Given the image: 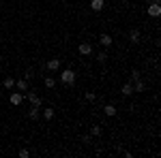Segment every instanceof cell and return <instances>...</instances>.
<instances>
[{
	"mask_svg": "<svg viewBox=\"0 0 161 158\" xmlns=\"http://www.w3.org/2000/svg\"><path fill=\"white\" fill-rule=\"evenodd\" d=\"M75 79H77V75H75L73 69H64V71H62L60 81H62L64 85H73V84H75Z\"/></svg>",
	"mask_w": 161,
	"mask_h": 158,
	"instance_id": "1",
	"label": "cell"
},
{
	"mask_svg": "<svg viewBox=\"0 0 161 158\" xmlns=\"http://www.w3.org/2000/svg\"><path fill=\"white\" fill-rule=\"evenodd\" d=\"M26 98L30 100V105H32V107H41V103H43L41 96H37L35 92H26Z\"/></svg>",
	"mask_w": 161,
	"mask_h": 158,
	"instance_id": "2",
	"label": "cell"
},
{
	"mask_svg": "<svg viewBox=\"0 0 161 158\" xmlns=\"http://www.w3.org/2000/svg\"><path fill=\"white\" fill-rule=\"evenodd\" d=\"M77 51H80V56H90V54H92V45H90V43H80Z\"/></svg>",
	"mask_w": 161,
	"mask_h": 158,
	"instance_id": "3",
	"label": "cell"
},
{
	"mask_svg": "<svg viewBox=\"0 0 161 158\" xmlns=\"http://www.w3.org/2000/svg\"><path fill=\"white\" fill-rule=\"evenodd\" d=\"M9 100H11V105H15V107H17V105H22L24 94H22V92H11V98H9Z\"/></svg>",
	"mask_w": 161,
	"mask_h": 158,
	"instance_id": "4",
	"label": "cell"
},
{
	"mask_svg": "<svg viewBox=\"0 0 161 158\" xmlns=\"http://www.w3.org/2000/svg\"><path fill=\"white\" fill-rule=\"evenodd\" d=\"M90 9L95 13H99V11L105 9V2H103V0H90Z\"/></svg>",
	"mask_w": 161,
	"mask_h": 158,
	"instance_id": "5",
	"label": "cell"
},
{
	"mask_svg": "<svg viewBox=\"0 0 161 158\" xmlns=\"http://www.w3.org/2000/svg\"><path fill=\"white\" fill-rule=\"evenodd\" d=\"M45 66H47V71L54 73V71H58V69H60V60H58V58H52V60H47Z\"/></svg>",
	"mask_w": 161,
	"mask_h": 158,
	"instance_id": "6",
	"label": "cell"
},
{
	"mask_svg": "<svg viewBox=\"0 0 161 158\" xmlns=\"http://www.w3.org/2000/svg\"><path fill=\"white\" fill-rule=\"evenodd\" d=\"M131 85H133V92H144V90H146V81H142V77L136 79Z\"/></svg>",
	"mask_w": 161,
	"mask_h": 158,
	"instance_id": "7",
	"label": "cell"
},
{
	"mask_svg": "<svg viewBox=\"0 0 161 158\" xmlns=\"http://www.w3.org/2000/svg\"><path fill=\"white\" fill-rule=\"evenodd\" d=\"M148 15L150 17H159L161 15V4H148Z\"/></svg>",
	"mask_w": 161,
	"mask_h": 158,
	"instance_id": "8",
	"label": "cell"
},
{
	"mask_svg": "<svg viewBox=\"0 0 161 158\" xmlns=\"http://www.w3.org/2000/svg\"><path fill=\"white\" fill-rule=\"evenodd\" d=\"M99 43L103 45V47H110L112 43H114V38H112L110 34H101V37H99Z\"/></svg>",
	"mask_w": 161,
	"mask_h": 158,
	"instance_id": "9",
	"label": "cell"
},
{
	"mask_svg": "<svg viewBox=\"0 0 161 158\" xmlns=\"http://www.w3.org/2000/svg\"><path fill=\"white\" fill-rule=\"evenodd\" d=\"M15 88H17L19 92H28V79H19V81H15Z\"/></svg>",
	"mask_w": 161,
	"mask_h": 158,
	"instance_id": "10",
	"label": "cell"
},
{
	"mask_svg": "<svg viewBox=\"0 0 161 158\" xmlns=\"http://www.w3.org/2000/svg\"><path fill=\"white\" fill-rule=\"evenodd\" d=\"M116 107H114V105H105V107H103V113H105V115H108V118H112V115H116Z\"/></svg>",
	"mask_w": 161,
	"mask_h": 158,
	"instance_id": "11",
	"label": "cell"
},
{
	"mask_svg": "<svg viewBox=\"0 0 161 158\" xmlns=\"http://www.w3.org/2000/svg\"><path fill=\"white\" fill-rule=\"evenodd\" d=\"M120 92H123V96H131V94H133V85H131V81H129V84H125Z\"/></svg>",
	"mask_w": 161,
	"mask_h": 158,
	"instance_id": "12",
	"label": "cell"
},
{
	"mask_svg": "<svg viewBox=\"0 0 161 158\" xmlns=\"http://www.w3.org/2000/svg\"><path fill=\"white\" fill-rule=\"evenodd\" d=\"M129 41H131V43H140V30L133 28V30L129 32Z\"/></svg>",
	"mask_w": 161,
	"mask_h": 158,
	"instance_id": "13",
	"label": "cell"
},
{
	"mask_svg": "<svg viewBox=\"0 0 161 158\" xmlns=\"http://www.w3.org/2000/svg\"><path fill=\"white\" fill-rule=\"evenodd\" d=\"M2 84H4L7 90H13V88H15V79H13V77H4V81H2Z\"/></svg>",
	"mask_w": 161,
	"mask_h": 158,
	"instance_id": "14",
	"label": "cell"
},
{
	"mask_svg": "<svg viewBox=\"0 0 161 158\" xmlns=\"http://www.w3.org/2000/svg\"><path fill=\"white\" fill-rule=\"evenodd\" d=\"M28 118H30V120H37V118H39V107H32V105H30V111H28Z\"/></svg>",
	"mask_w": 161,
	"mask_h": 158,
	"instance_id": "15",
	"label": "cell"
},
{
	"mask_svg": "<svg viewBox=\"0 0 161 158\" xmlns=\"http://www.w3.org/2000/svg\"><path fill=\"white\" fill-rule=\"evenodd\" d=\"M101 133H103V128H101L99 124H95V126H92V128H90V135H92V137H99Z\"/></svg>",
	"mask_w": 161,
	"mask_h": 158,
	"instance_id": "16",
	"label": "cell"
},
{
	"mask_svg": "<svg viewBox=\"0 0 161 158\" xmlns=\"http://www.w3.org/2000/svg\"><path fill=\"white\" fill-rule=\"evenodd\" d=\"M43 118H45V122H50L52 118H54V109H50V107H47V109L43 111Z\"/></svg>",
	"mask_w": 161,
	"mask_h": 158,
	"instance_id": "17",
	"label": "cell"
},
{
	"mask_svg": "<svg viewBox=\"0 0 161 158\" xmlns=\"http://www.w3.org/2000/svg\"><path fill=\"white\" fill-rule=\"evenodd\" d=\"M54 85H56V79H54V77H45V88H54Z\"/></svg>",
	"mask_w": 161,
	"mask_h": 158,
	"instance_id": "18",
	"label": "cell"
},
{
	"mask_svg": "<svg viewBox=\"0 0 161 158\" xmlns=\"http://www.w3.org/2000/svg\"><path fill=\"white\" fill-rule=\"evenodd\" d=\"M97 60H99L101 64H103V62L108 60V54H105V51H99V54H97Z\"/></svg>",
	"mask_w": 161,
	"mask_h": 158,
	"instance_id": "19",
	"label": "cell"
},
{
	"mask_svg": "<svg viewBox=\"0 0 161 158\" xmlns=\"http://www.w3.org/2000/svg\"><path fill=\"white\" fill-rule=\"evenodd\" d=\"M80 141H82L84 145H90V135H82V137H80Z\"/></svg>",
	"mask_w": 161,
	"mask_h": 158,
	"instance_id": "20",
	"label": "cell"
},
{
	"mask_svg": "<svg viewBox=\"0 0 161 158\" xmlns=\"http://www.w3.org/2000/svg\"><path fill=\"white\" fill-rule=\"evenodd\" d=\"M28 156H30V150L22 147V150H19V158H28Z\"/></svg>",
	"mask_w": 161,
	"mask_h": 158,
	"instance_id": "21",
	"label": "cell"
},
{
	"mask_svg": "<svg viewBox=\"0 0 161 158\" xmlns=\"http://www.w3.org/2000/svg\"><path fill=\"white\" fill-rule=\"evenodd\" d=\"M140 77H142L140 71H131V81H136V79H140Z\"/></svg>",
	"mask_w": 161,
	"mask_h": 158,
	"instance_id": "22",
	"label": "cell"
},
{
	"mask_svg": "<svg viewBox=\"0 0 161 158\" xmlns=\"http://www.w3.org/2000/svg\"><path fill=\"white\" fill-rule=\"evenodd\" d=\"M86 100H90V103H92V100H97V96H95V92H86Z\"/></svg>",
	"mask_w": 161,
	"mask_h": 158,
	"instance_id": "23",
	"label": "cell"
},
{
	"mask_svg": "<svg viewBox=\"0 0 161 158\" xmlns=\"http://www.w3.org/2000/svg\"><path fill=\"white\" fill-rule=\"evenodd\" d=\"M24 79H28V81H30V79H32V71H30V69H28V71H26V75H24Z\"/></svg>",
	"mask_w": 161,
	"mask_h": 158,
	"instance_id": "24",
	"label": "cell"
},
{
	"mask_svg": "<svg viewBox=\"0 0 161 158\" xmlns=\"http://www.w3.org/2000/svg\"><path fill=\"white\" fill-rule=\"evenodd\" d=\"M148 4H161V0H146Z\"/></svg>",
	"mask_w": 161,
	"mask_h": 158,
	"instance_id": "25",
	"label": "cell"
},
{
	"mask_svg": "<svg viewBox=\"0 0 161 158\" xmlns=\"http://www.w3.org/2000/svg\"><path fill=\"white\" fill-rule=\"evenodd\" d=\"M17 2H22V0H17Z\"/></svg>",
	"mask_w": 161,
	"mask_h": 158,
	"instance_id": "26",
	"label": "cell"
},
{
	"mask_svg": "<svg viewBox=\"0 0 161 158\" xmlns=\"http://www.w3.org/2000/svg\"><path fill=\"white\" fill-rule=\"evenodd\" d=\"M0 2H2V0H0Z\"/></svg>",
	"mask_w": 161,
	"mask_h": 158,
	"instance_id": "27",
	"label": "cell"
}]
</instances>
